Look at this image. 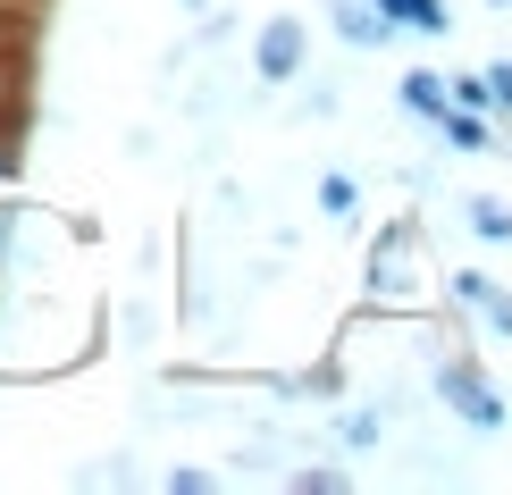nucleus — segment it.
<instances>
[{"instance_id":"1","label":"nucleus","mask_w":512,"mask_h":495,"mask_svg":"<svg viewBox=\"0 0 512 495\" xmlns=\"http://www.w3.org/2000/svg\"><path fill=\"white\" fill-rule=\"evenodd\" d=\"M454 303L471 311L487 336H504V344H512V294L496 286V277H479V269H454Z\"/></svg>"},{"instance_id":"2","label":"nucleus","mask_w":512,"mask_h":495,"mask_svg":"<svg viewBox=\"0 0 512 495\" xmlns=\"http://www.w3.org/2000/svg\"><path fill=\"white\" fill-rule=\"evenodd\" d=\"M437 395H445V403H454V412H462V420H471V428H496V420H504V403H496V395H487V386H479L471 370H462V361H445V370H437Z\"/></svg>"},{"instance_id":"3","label":"nucleus","mask_w":512,"mask_h":495,"mask_svg":"<svg viewBox=\"0 0 512 495\" xmlns=\"http://www.w3.org/2000/svg\"><path fill=\"white\" fill-rule=\"evenodd\" d=\"M294 68H303V26H294V17H269L261 26V76L294 84Z\"/></svg>"},{"instance_id":"4","label":"nucleus","mask_w":512,"mask_h":495,"mask_svg":"<svg viewBox=\"0 0 512 495\" xmlns=\"http://www.w3.org/2000/svg\"><path fill=\"white\" fill-rule=\"evenodd\" d=\"M387 26H403V34H454V17H445V0H370Z\"/></svg>"},{"instance_id":"5","label":"nucleus","mask_w":512,"mask_h":495,"mask_svg":"<svg viewBox=\"0 0 512 495\" xmlns=\"http://www.w3.org/2000/svg\"><path fill=\"white\" fill-rule=\"evenodd\" d=\"M403 110H412V118H445V110H454V101H445V84L429 76V68H412V76H403Z\"/></svg>"},{"instance_id":"6","label":"nucleus","mask_w":512,"mask_h":495,"mask_svg":"<svg viewBox=\"0 0 512 495\" xmlns=\"http://www.w3.org/2000/svg\"><path fill=\"white\" fill-rule=\"evenodd\" d=\"M471 227L487 235V244H512V210L496 202V193H471Z\"/></svg>"},{"instance_id":"7","label":"nucleus","mask_w":512,"mask_h":495,"mask_svg":"<svg viewBox=\"0 0 512 495\" xmlns=\"http://www.w3.org/2000/svg\"><path fill=\"white\" fill-rule=\"evenodd\" d=\"M387 34H395V26L370 9V0H345V42H387Z\"/></svg>"},{"instance_id":"8","label":"nucleus","mask_w":512,"mask_h":495,"mask_svg":"<svg viewBox=\"0 0 512 495\" xmlns=\"http://www.w3.org/2000/svg\"><path fill=\"white\" fill-rule=\"evenodd\" d=\"M437 126H445V143H454V152H479V143H487V126H479V110H445Z\"/></svg>"},{"instance_id":"9","label":"nucleus","mask_w":512,"mask_h":495,"mask_svg":"<svg viewBox=\"0 0 512 495\" xmlns=\"http://www.w3.org/2000/svg\"><path fill=\"white\" fill-rule=\"evenodd\" d=\"M487 101H504V110H512V59H496V68H487Z\"/></svg>"},{"instance_id":"10","label":"nucleus","mask_w":512,"mask_h":495,"mask_svg":"<svg viewBox=\"0 0 512 495\" xmlns=\"http://www.w3.org/2000/svg\"><path fill=\"white\" fill-rule=\"evenodd\" d=\"M9 26H26V17H9V9H0V68L17 59V34H9Z\"/></svg>"},{"instance_id":"11","label":"nucleus","mask_w":512,"mask_h":495,"mask_svg":"<svg viewBox=\"0 0 512 495\" xmlns=\"http://www.w3.org/2000/svg\"><path fill=\"white\" fill-rule=\"evenodd\" d=\"M0 9H9V17H26V9H34V0H0Z\"/></svg>"},{"instance_id":"12","label":"nucleus","mask_w":512,"mask_h":495,"mask_svg":"<svg viewBox=\"0 0 512 495\" xmlns=\"http://www.w3.org/2000/svg\"><path fill=\"white\" fill-rule=\"evenodd\" d=\"M0 252H9V210H0Z\"/></svg>"}]
</instances>
